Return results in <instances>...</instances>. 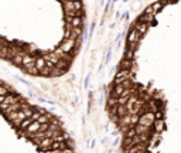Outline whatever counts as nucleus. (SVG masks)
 <instances>
[{
    "mask_svg": "<svg viewBox=\"0 0 181 153\" xmlns=\"http://www.w3.org/2000/svg\"><path fill=\"white\" fill-rule=\"evenodd\" d=\"M23 53H19V54H16L13 58H11V63L14 64V65H23Z\"/></svg>",
    "mask_w": 181,
    "mask_h": 153,
    "instance_id": "1",
    "label": "nucleus"
},
{
    "mask_svg": "<svg viewBox=\"0 0 181 153\" xmlns=\"http://www.w3.org/2000/svg\"><path fill=\"white\" fill-rule=\"evenodd\" d=\"M11 89L9 87H6V85H0V97H3V95H7V94H10Z\"/></svg>",
    "mask_w": 181,
    "mask_h": 153,
    "instance_id": "2",
    "label": "nucleus"
},
{
    "mask_svg": "<svg viewBox=\"0 0 181 153\" xmlns=\"http://www.w3.org/2000/svg\"><path fill=\"white\" fill-rule=\"evenodd\" d=\"M117 72V71H116ZM120 74H122V72H120ZM125 75H126V74H125ZM129 76V75H128ZM130 78H133V76H130ZM135 79H136V78H135ZM137 81H140V79H137ZM141 82H144V81H141ZM147 84H151V85H154V84H153V81H147Z\"/></svg>",
    "mask_w": 181,
    "mask_h": 153,
    "instance_id": "3",
    "label": "nucleus"
},
{
    "mask_svg": "<svg viewBox=\"0 0 181 153\" xmlns=\"http://www.w3.org/2000/svg\"><path fill=\"white\" fill-rule=\"evenodd\" d=\"M1 50H3V45H1V44H0V51H1Z\"/></svg>",
    "mask_w": 181,
    "mask_h": 153,
    "instance_id": "4",
    "label": "nucleus"
}]
</instances>
